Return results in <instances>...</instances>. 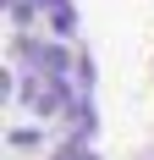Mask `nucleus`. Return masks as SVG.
Masks as SVG:
<instances>
[]
</instances>
